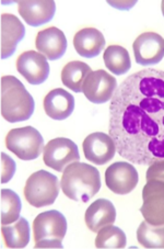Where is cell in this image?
Wrapping results in <instances>:
<instances>
[{
	"mask_svg": "<svg viewBox=\"0 0 164 249\" xmlns=\"http://www.w3.org/2000/svg\"><path fill=\"white\" fill-rule=\"evenodd\" d=\"M132 50L139 65H155L164 57V38L158 33L145 32L133 42Z\"/></svg>",
	"mask_w": 164,
	"mask_h": 249,
	"instance_id": "11",
	"label": "cell"
},
{
	"mask_svg": "<svg viewBox=\"0 0 164 249\" xmlns=\"http://www.w3.org/2000/svg\"><path fill=\"white\" fill-rule=\"evenodd\" d=\"M124 231L112 224L98 231L96 246L98 248H124L127 243Z\"/></svg>",
	"mask_w": 164,
	"mask_h": 249,
	"instance_id": "25",
	"label": "cell"
},
{
	"mask_svg": "<svg viewBox=\"0 0 164 249\" xmlns=\"http://www.w3.org/2000/svg\"><path fill=\"white\" fill-rule=\"evenodd\" d=\"M137 239L146 248H164V225L154 226L144 221L138 227Z\"/></svg>",
	"mask_w": 164,
	"mask_h": 249,
	"instance_id": "24",
	"label": "cell"
},
{
	"mask_svg": "<svg viewBox=\"0 0 164 249\" xmlns=\"http://www.w3.org/2000/svg\"><path fill=\"white\" fill-rule=\"evenodd\" d=\"M91 71V67L88 64L73 61L66 64L63 68L62 81L68 89L75 92H81L84 80Z\"/></svg>",
	"mask_w": 164,
	"mask_h": 249,
	"instance_id": "21",
	"label": "cell"
},
{
	"mask_svg": "<svg viewBox=\"0 0 164 249\" xmlns=\"http://www.w3.org/2000/svg\"><path fill=\"white\" fill-rule=\"evenodd\" d=\"M161 9H162V14L164 16V0H163L162 3H161Z\"/></svg>",
	"mask_w": 164,
	"mask_h": 249,
	"instance_id": "29",
	"label": "cell"
},
{
	"mask_svg": "<svg viewBox=\"0 0 164 249\" xmlns=\"http://www.w3.org/2000/svg\"><path fill=\"white\" fill-rule=\"evenodd\" d=\"M16 162L7 154L1 153V183H7L16 174Z\"/></svg>",
	"mask_w": 164,
	"mask_h": 249,
	"instance_id": "26",
	"label": "cell"
},
{
	"mask_svg": "<svg viewBox=\"0 0 164 249\" xmlns=\"http://www.w3.org/2000/svg\"><path fill=\"white\" fill-rule=\"evenodd\" d=\"M35 248H63L67 233V220L56 210L38 214L33 222Z\"/></svg>",
	"mask_w": 164,
	"mask_h": 249,
	"instance_id": "4",
	"label": "cell"
},
{
	"mask_svg": "<svg viewBox=\"0 0 164 249\" xmlns=\"http://www.w3.org/2000/svg\"><path fill=\"white\" fill-rule=\"evenodd\" d=\"M1 225L14 224L20 218L21 200L19 196L10 189L1 190Z\"/></svg>",
	"mask_w": 164,
	"mask_h": 249,
	"instance_id": "23",
	"label": "cell"
},
{
	"mask_svg": "<svg viewBox=\"0 0 164 249\" xmlns=\"http://www.w3.org/2000/svg\"><path fill=\"white\" fill-rule=\"evenodd\" d=\"M140 212L145 221L154 226L164 225V181L149 180L142 189Z\"/></svg>",
	"mask_w": 164,
	"mask_h": 249,
	"instance_id": "8",
	"label": "cell"
},
{
	"mask_svg": "<svg viewBox=\"0 0 164 249\" xmlns=\"http://www.w3.org/2000/svg\"><path fill=\"white\" fill-rule=\"evenodd\" d=\"M117 88L115 77L103 70L91 71L85 78L82 92L89 101L93 104H105L113 99Z\"/></svg>",
	"mask_w": 164,
	"mask_h": 249,
	"instance_id": "9",
	"label": "cell"
},
{
	"mask_svg": "<svg viewBox=\"0 0 164 249\" xmlns=\"http://www.w3.org/2000/svg\"><path fill=\"white\" fill-rule=\"evenodd\" d=\"M109 132L124 160L138 165L163 160V71L147 68L120 84L111 101Z\"/></svg>",
	"mask_w": 164,
	"mask_h": 249,
	"instance_id": "1",
	"label": "cell"
},
{
	"mask_svg": "<svg viewBox=\"0 0 164 249\" xmlns=\"http://www.w3.org/2000/svg\"><path fill=\"white\" fill-rule=\"evenodd\" d=\"M1 234L8 248H24L30 242V225L24 217L14 224L2 225Z\"/></svg>",
	"mask_w": 164,
	"mask_h": 249,
	"instance_id": "20",
	"label": "cell"
},
{
	"mask_svg": "<svg viewBox=\"0 0 164 249\" xmlns=\"http://www.w3.org/2000/svg\"><path fill=\"white\" fill-rule=\"evenodd\" d=\"M60 188L69 199L88 202L100 191V173L91 165L80 161L72 162L64 170Z\"/></svg>",
	"mask_w": 164,
	"mask_h": 249,
	"instance_id": "2",
	"label": "cell"
},
{
	"mask_svg": "<svg viewBox=\"0 0 164 249\" xmlns=\"http://www.w3.org/2000/svg\"><path fill=\"white\" fill-rule=\"evenodd\" d=\"M59 180L55 175L46 170L32 174L24 187V196L29 204L35 208L49 207L59 195Z\"/></svg>",
	"mask_w": 164,
	"mask_h": 249,
	"instance_id": "5",
	"label": "cell"
},
{
	"mask_svg": "<svg viewBox=\"0 0 164 249\" xmlns=\"http://www.w3.org/2000/svg\"><path fill=\"white\" fill-rule=\"evenodd\" d=\"M25 36V28L19 18L11 14L1 15V58H9Z\"/></svg>",
	"mask_w": 164,
	"mask_h": 249,
	"instance_id": "15",
	"label": "cell"
},
{
	"mask_svg": "<svg viewBox=\"0 0 164 249\" xmlns=\"http://www.w3.org/2000/svg\"><path fill=\"white\" fill-rule=\"evenodd\" d=\"M35 102L15 76L1 77V115L10 123L27 121L33 115Z\"/></svg>",
	"mask_w": 164,
	"mask_h": 249,
	"instance_id": "3",
	"label": "cell"
},
{
	"mask_svg": "<svg viewBox=\"0 0 164 249\" xmlns=\"http://www.w3.org/2000/svg\"><path fill=\"white\" fill-rule=\"evenodd\" d=\"M7 148L21 160H33L44 152V139L33 126L14 128L7 134Z\"/></svg>",
	"mask_w": 164,
	"mask_h": 249,
	"instance_id": "6",
	"label": "cell"
},
{
	"mask_svg": "<svg viewBox=\"0 0 164 249\" xmlns=\"http://www.w3.org/2000/svg\"><path fill=\"white\" fill-rule=\"evenodd\" d=\"M82 148L85 160L98 166L110 162L117 152L112 136L102 132L92 133L85 137Z\"/></svg>",
	"mask_w": 164,
	"mask_h": 249,
	"instance_id": "12",
	"label": "cell"
},
{
	"mask_svg": "<svg viewBox=\"0 0 164 249\" xmlns=\"http://www.w3.org/2000/svg\"><path fill=\"white\" fill-rule=\"evenodd\" d=\"M107 2H109L111 6L117 8V9H123V10L129 9V8L135 6L136 3V1H107Z\"/></svg>",
	"mask_w": 164,
	"mask_h": 249,
	"instance_id": "28",
	"label": "cell"
},
{
	"mask_svg": "<svg viewBox=\"0 0 164 249\" xmlns=\"http://www.w3.org/2000/svg\"><path fill=\"white\" fill-rule=\"evenodd\" d=\"M16 71L31 85H41L49 75L47 58L35 51H28L16 59Z\"/></svg>",
	"mask_w": 164,
	"mask_h": 249,
	"instance_id": "13",
	"label": "cell"
},
{
	"mask_svg": "<svg viewBox=\"0 0 164 249\" xmlns=\"http://www.w3.org/2000/svg\"><path fill=\"white\" fill-rule=\"evenodd\" d=\"M73 46L80 56L93 58L100 55L104 49L105 38L98 29L85 28L75 34Z\"/></svg>",
	"mask_w": 164,
	"mask_h": 249,
	"instance_id": "18",
	"label": "cell"
},
{
	"mask_svg": "<svg viewBox=\"0 0 164 249\" xmlns=\"http://www.w3.org/2000/svg\"><path fill=\"white\" fill-rule=\"evenodd\" d=\"M19 14L24 19L25 22L31 27H40L54 18L56 5L53 0H44V1H19Z\"/></svg>",
	"mask_w": 164,
	"mask_h": 249,
	"instance_id": "16",
	"label": "cell"
},
{
	"mask_svg": "<svg viewBox=\"0 0 164 249\" xmlns=\"http://www.w3.org/2000/svg\"><path fill=\"white\" fill-rule=\"evenodd\" d=\"M44 110L50 119L62 121L70 117L75 110V98L67 90L54 89L46 94Z\"/></svg>",
	"mask_w": 164,
	"mask_h": 249,
	"instance_id": "17",
	"label": "cell"
},
{
	"mask_svg": "<svg viewBox=\"0 0 164 249\" xmlns=\"http://www.w3.org/2000/svg\"><path fill=\"white\" fill-rule=\"evenodd\" d=\"M146 179L148 180H161L164 181V158L153 161L149 165V168L147 170Z\"/></svg>",
	"mask_w": 164,
	"mask_h": 249,
	"instance_id": "27",
	"label": "cell"
},
{
	"mask_svg": "<svg viewBox=\"0 0 164 249\" xmlns=\"http://www.w3.org/2000/svg\"><path fill=\"white\" fill-rule=\"evenodd\" d=\"M138 181L137 169L127 161L114 162L105 171L106 186L116 195H128L137 187Z\"/></svg>",
	"mask_w": 164,
	"mask_h": 249,
	"instance_id": "10",
	"label": "cell"
},
{
	"mask_svg": "<svg viewBox=\"0 0 164 249\" xmlns=\"http://www.w3.org/2000/svg\"><path fill=\"white\" fill-rule=\"evenodd\" d=\"M104 63L107 70L113 74L125 75L131 68V61L126 49L119 45H111L104 52Z\"/></svg>",
	"mask_w": 164,
	"mask_h": 249,
	"instance_id": "22",
	"label": "cell"
},
{
	"mask_svg": "<svg viewBox=\"0 0 164 249\" xmlns=\"http://www.w3.org/2000/svg\"><path fill=\"white\" fill-rule=\"evenodd\" d=\"M43 160L49 168L64 173L69 165L80 160L79 149L71 140L57 137L49 141L45 146Z\"/></svg>",
	"mask_w": 164,
	"mask_h": 249,
	"instance_id": "7",
	"label": "cell"
},
{
	"mask_svg": "<svg viewBox=\"0 0 164 249\" xmlns=\"http://www.w3.org/2000/svg\"><path fill=\"white\" fill-rule=\"evenodd\" d=\"M35 46L38 53L44 55L47 59L57 61L66 53L67 38L62 30L50 27L37 33Z\"/></svg>",
	"mask_w": 164,
	"mask_h": 249,
	"instance_id": "14",
	"label": "cell"
},
{
	"mask_svg": "<svg viewBox=\"0 0 164 249\" xmlns=\"http://www.w3.org/2000/svg\"><path fill=\"white\" fill-rule=\"evenodd\" d=\"M116 220V210L110 200L98 199L85 211L84 221L90 231H97L103 227L112 225Z\"/></svg>",
	"mask_w": 164,
	"mask_h": 249,
	"instance_id": "19",
	"label": "cell"
}]
</instances>
